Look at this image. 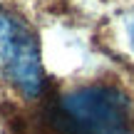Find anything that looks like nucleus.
I'll list each match as a JSON object with an SVG mask.
<instances>
[{
	"instance_id": "nucleus-2",
	"label": "nucleus",
	"mask_w": 134,
	"mask_h": 134,
	"mask_svg": "<svg viewBox=\"0 0 134 134\" xmlns=\"http://www.w3.org/2000/svg\"><path fill=\"white\" fill-rule=\"evenodd\" d=\"M0 75L25 97L35 99L45 90V72L35 35L23 20L0 10Z\"/></svg>"
},
{
	"instance_id": "nucleus-1",
	"label": "nucleus",
	"mask_w": 134,
	"mask_h": 134,
	"mask_svg": "<svg viewBox=\"0 0 134 134\" xmlns=\"http://www.w3.org/2000/svg\"><path fill=\"white\" fill-rule=\"evenodd\" d=\"M37 134H134V109L119 87L85 85L45 107Z\"/></svg>"
},
{
	"instance_id": "nucleus-3",
	"label": "nucleus",
	"mask_w": 134,
	"mask_h": 134,
	"mask_svg": "<svg viewBox=\"0 0 134 134\" xmlns=\"http://www.w3.org/2000/svg\"><path fill=\"white\" fill-rule=\"evenodd\" d=\"M127 37H129V45H132V50H134V15L127 20Z\"/></svg>"
}]
</instances>
